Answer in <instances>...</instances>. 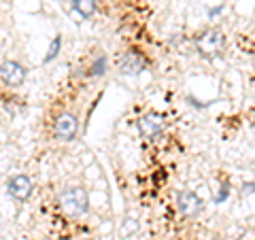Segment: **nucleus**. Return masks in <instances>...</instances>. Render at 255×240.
Wrapping results in <instances>:
<instances>
[{
  "label": "nucleus",
  "instance_id": "1",
  "mask_svg": "<svg viewBox=\"0 0 255 240\" xmlns=\"http://www.w3.org/2000/svg\"><path fill=\"white\" fill-rule=\"evenodd\" d=\"M60 206L62 211L70 217H81L90 211V196L83 187H66L60 194Z\"/></svg>",
  "mask_w": 255,
  "mask_h": 240
},
{
  "label": "nucleus",
  "instance_id": "2",
  "mask_svg": "<svg viewBox=\"0 0 255 240\" xmlns=\"http://www.w3.org/2000/svg\"><path fill=\"white\" fill-rule=\"evenodd\" d=\"M196 49L202 58H217L226 49V36L219 30H206L196 38Z\"/></svg>",
  "mask_w": 255,
  "mask_h": 240
},
{
  "label": "nucleus",
  "instance_id": "3",
  "mask_svg": "<svg viewBox=\"0 0 255 240\" xmlns=\"http://www.w3.org/2000/svg\"><path fill=\"white\" fill-rule=\"evenodd\" d=\"M79 134V119L73 113H62L53 121V138L58 140H73Z\"/></svg>",
  "mask_w": 255,
  "mask_h": 240
},
{
  "label": "nucleus",
  "instance_id": "4",
  "mask_svg": "<svg viewBox=\"0 0 255 240\" xmlns=\"http://www.w3.org/2000/svg\"><path fill=\"white\" fill-rule=\"evenodd\" d=\"M0 81L6 87H19L26 81V68L15 60H6L0 64Z\"/></svg>",
  "mask_w": 255,
  "mask_h": 240
},
{
  "label": "nucleus",
  "instance_id": "5",
  "mask_svg": "<svg viewBox=\"0 0 255 240\" xmlns=\"http://www.w3.org/2000/svg\"><path fill=\"white\" fill-rule=\"evenodd\" d=\"M147 68V60L145 55L138 53L136 49H130L126 51L122 58H119V73L122 75H140L142 70Z\"/></svg>",
  "mask_w": 255,
  "mask_h": 240
},
{
  "label": "nucleus",
  "instance_id": "6",
  "mask_svg": "<svg viewBox=\"0 0 255 240\" xmlns=\"http://www.w3.org/2000/svg\"><path fill=\"white\" fill-rule=\"evenodd\" d=\"M177 209L183 217H198L202 213L204 204H202V198L194 194V191H181L179 198H177Z\"/></svg>",
  "mask_w": 255,
  "mask_h": 240
},
{
  "label": "nucleus",
  "instance_id": "7",
  "mask_svg": "<svg viewBox=\"0 0 255 240\" xmlns=\"http://www.w3.org/2000/svg\"><path fill=\"white\" fill-rule=\"evenodd\" d=\"M6 189H9V196L13 200L26 202L32 196V191H34V185H32V179L26 177V174H15V177H11L9 183H6Z\"/></svg>",
  "mask_w": 255,
  "mask_h": 240
},
{
  "label": "nucleus",
  "instance_id": "8",
  "mask_svg": "<svg viewBox=\"0 0 255 240\" xmlns=\"http://www.w3.org/2000/svg\"><path fill=\"white\" fill-rule=\"evenodd\" d=\"M164 127H166V119L159 113H147L138 119V132L145 138H155V136L164 132Z\"/></svg>",
  "mask_w": 255,
  "mask_h": 240
},
{
  "label": "nucleus",
  "instance_id": "9",
  "mask_svg": "<svg viewBox=\"0 0 255 240\" xmlns=\"http://www.w3.org/2000/svg\"><path fill=\"white\" fill-rule=\"evenodd\" d=\"M73 9L81 15L83 19H87V17H92V15L96 13L98 4H96V0H73Z\"/></svg>",
  "mask_w": 255,
  "mask_h": 240
},
{
  "label": "nucleus",
  "instance_id": "10",
  "mask_svg": "<svg viewBox=\"0 0 255 240\" xmlns=\"http://www.w3.org/2000/svg\"><path fill=\"white\" fill-rule=\"evenodd\" d=\"M105 70H107V58H105V55H100V58L94 60L90 70H87V75H90V77H102V75H105Z\"/></svg>",
  "mask_w": 255,
  "mask_h": 240
},
{
  "label": "nucleus",
  "instance_id": "11",
  "mask_svg": "<svg viewBox=\"0 0 255 240\" xmlns=\"http://www.w3.org/2000/svg\"><path fill=\"white\" fill-rule=\"evenodd\" d=\"M60 49H62V36H55L53 41H51V45H49V49H47V55L43 58V62L45 64H49V62H53L55 58H58V53H60Z\"/></svg>",
  "mask_w": 255,
  "mask_h": 240
},
{
  "label": "nucleus",
  "instance_id": "12",
  "mask_svg": "<svg viewBox=\"0 0 255 240\" xmlns=\"http://www.w3.org/2000/svg\"><path fill=\"white\" fill-rule=\"evenodd\" d=\"M228 194H230V185H228V183H223V185H221V191H219V194H217V196H215V202H217V204H221V202H226V198H228Z\"/></svg>",
  "mask_w": 255,
  "mask_h": 240
},
{
  "label": "nucleus",
  "instance_id": "13",
  "mask_svg": "<svg viewBox=\"0 0 255 240\" xmlns=\"http://www.w3.org/2000/svg\"><path fill=\"white\" fill-rule=\"evenodd\" d=\"M243 191H245V194H253V191H255V183H245Z\"/></svg>",
  "mask_w": 255,
  "mask_h": 240
},
{
  "label": "nucleus",
  "instance_id": "14",
  "mask_svg": "<svg viewBox=\"0 0 255 240\" xmlns=\"http://www.w3.org/2000/svg\"><path fill=\"white\" fill-rule=\"evenodd\" d=\"M219 13H221V6H217V9H211V11H209L211 17H215V15H219Z\"/></svg>",
  "mask_w": 255,
  "mask_h": 240
},
{
  "label": "nucleus",
  "instance_id": "15",
  "mask_svg": "<svg viewBox=\"0 0 255 240\" xmlns=\"http://www.w3.org/2000/svg\"><path fill=\"white\" fill-rule=\"evenodd\" d=\"M253 127H255V115H253Z\"/></svg>",
  "mask_w": 255,
  "mask_h": 240
},
{
  "label": "nucleus",
  "instance_id": "16",
  "mask_svg": "<svg viewBox=\"0 0 255 240\" xmlns=\"http://www.w3.org/2000/svg\"><path fill=\"white\" fill-rule=\"evenodd\" d=\"M81 240H92V238H81Z\"/></svg>",
  "mask_w": 255,
  "mask_h": 240
}]
</instances>
